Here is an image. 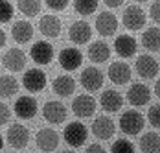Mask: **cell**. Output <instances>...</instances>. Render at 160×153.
<instances>
[{
	"label": "cell",
	"instance_id": "obj_1",
	"mask_svg": "<svg viewBox=\"0 0 160 153\" xmlns=\"http://www.w3.org/2000/svg\"><path fill=\"white\" fill-rule=\"evenodd\" d=\"M120 129L125 133V135H138L145 125V118L142 113L134 111V109H129L125 113H122L120 116Z\"/></svg>",
	"mask_w": 160,
	"mask_h": 153
},
{
	"label": "cell",
	"instance_id": "obj_2",
	"mask_svg": "<svg viewBox=\"0 0 160 153\" xmlns=\"http://www.w3.org/2000/svg\"><path fill=\"white\" fill-rule=\"evenodd\" d=\"M63 137H64V142L70 148H81L87 142V138H88V129H87L85 124L81 122H70L64 127Z\"/></svg>",
	"mask_w": 160,
	"mask_h": 153
},
{
	"label": "cell",
	"instance_id": "obj_3",
	"mask_svg": "<svg viewBox=\"0 0 160 153\" xmlns=\"http://www.w3.org/2000/svg\"><path fill=\"white\" fill-rule=\"evenodd\" d=\"M122 22L123 26L131 31H136L140 28H144L145 22H147V15L140 6H127L123 15H122Z\"/></svg>",
	"mask_w": 160,
	"mask_h": 153
},
{
	"label": "cell",
	"instance_id": "obj_4",
	"mask_svg": "<svg viewBox=\"0 0 160 153\" xmlns=\"http://www.w3.org/2000/svg\"><path fill=\"white\" fill-rule=\"evenodd\" d=\"M66 114H68L66 105L59 100H50L42 107V116L48 124H64Z\"/></svg>",
	"mask_w": 160,
	"mask_h": 153
},
{
	"label": "cell",
	"instance_id": "obj_5",
	"mask_svg": "<svg viewBox=\"0 0 160 153\" xmlns=\"http://www.w3.org/2000/svg\"><path fill=\"white\" fill-rule=\"evenodd\" d=\"M6 138H8V144H9L11 148L22 150V148H26L28 142H30V129H28L26 125H22V124H13V125H9Z\"/></svg>",
	"mask_w": 160,
	"mask_h": 153
},
{
	"label": "cell",
	"instance_id": "obj_6",
	"mask_svg": "<svg viewBox=\"0 0 160 153\" xmlns=\"http://www.w3.org/2000/svg\"><path fill=\"white\" fill-rule=\"evenodd\" d=\"M72 113L78 118H90L96 113V100L88 94H79L72 102Z\"/></svg>",
	"mask_w": 160,
	"mask_h": 153
},
{
	"label": "cell",
	"instance_id": "obj_7",
	"mask_svg": "<svg viewBox=\"0 0 160 153\" xmlns=\"http://www.w3.org/2000/svg\"><path fill=\"white\" fill-rule=\"evenodd\" d=\"M22 85L28 92H41L46 87V74L41 68H30L22 76Z\"/></svg>",
	"mask_w": 160,
	"mask_h": 153
},
{
	"label": "cell",
	"instance_id": "obj_8",
	"mask_svg": "<svg viewBox=\"0 0 160 153\" xmlns=\"http://www.w3.org/2000/svg\"><path fill=\"white\" fill-rule=\"evenodd\" d=\"M81 85L87 89L88 92H96L103 87V72L98 68V66H87L83 72H81Z\"/></svg>",
	"mask_w": 160,
	"mask_h": 153
},
{
	"label": "cell",
	"instance_id": "obj_9",
	"mask_svg": "<svg viewBox=\"0 0 160 153\" xmlns=\"http://www.w3.org/2000/svg\"><path fill=\"white\" fill-rule=\"evenodd\" d=\"M151 100V89L145 83H132L127 91V102L132 107L147 105Z\"/></svg>",
	"mask_w": 160,
	"mask_h": 153
},
{
	"label": "cell",
	"instance_id": "obj_10",
	"mask_svg": "<svg viewBox=\"0 0 160 153\" xmlns=\"http://www.w3.org/2000/svg\"><path fill=\"white\" fill-rule=\"evenodd\" d=\"M2 65L9 72H22L26 66V54L20 48H9L2 55Z\"/></svg>",
	"mask_w": 160,
	"mask_h": 153
},
{
	"label": "cell",
	"instance_id": "obj_11",
	"mask_svg": "<svg viewBox=\"0 0 160 153\" xmlns=\"http://www.w3.org/2000/svg\"><path fill=\"white\" fill-rule=\"evenodd\" d=\"M37 109H39L37 100L33 96H20V98H17L15 105H13V111L20 120H32L37 114Z\"/></svg>",
	"mask_w": 160,
	"mask_h": 153
},
{
	"label": "cell",
	"instance_id": "obj_12",
	"mask_svg": "<svg viewBox=\"0 0 160 153\" xmlns=\"http://www.w3.org/2000/svg\"><path fill=\"white\" fill-rule=\"evenodd\" d=\"M83 63V55L78 48L74 46H66L64 50H61L59 54V65L63 70H68V72H74L79 68V65Z\"/></svg>",
	"mask_w": 160,
	"mask_h": 153
},
{
	"label": "cell",
	"instance_id": "obj_13",
	"mask_svg": "<svg viewBox=\"0 0 160 153\" xmlns=\"http://www.w3.org/2000/svg\"><path fill=\"white\" fill-rule=\"evenodd\" d=\"M118 30V18L111 11H101L96 17V31L101 37H111Z\"/></svg>",
	"mask_w": 160,
	"mask_h": 153
},
{
	"label": "cell",
	"instance_id": "obj_14",
	"mask_svg": "<svg viewBox=\"0 0 160 153\" xmlns=\"http://www.w3.org/2000/svg\"><path fill=\"white\" fill-rule=\"evenodd\" d=\"M134 66H136V72H138V76L144 77V79H151V77H155L158 74L160 66H158V61L153 57V55H149V54H144V55H140L136 63H134Z\"/></svg>",
	"mask_w": 160,
	"mask_h": 153
},
{
	"label": "cell",
	"instance_id": "obj_15",
	"mask_svg": "<svg viewBox=\"0 0 160 153\" xmlns=\"http://www.w3.org/2000/svg\"><path fill=\"white\" fill-rule=\"evenodd\" d=\"M35 144H37V148L42 150V151H53V150H57V146H59V133H57L55 129H52V127H44V129H41V131L37 133Z\"/></svg>",
	"mask_w": 160,
	"mask_h": 153
},
{
	"label": "cell",
	"instance_id": "obj_16",
	"mask_svg": "<svg viewBox=\"0 0 160 153\" xmlns=\"http://www.w3.org/2000/svg\"><path fill=\"white\" fill-rule=\"evenodd\" d=\"M92 133L99 140H111L116 133V125L109 116L101 114V116H96V120L92 124Z\"/></svg>",
	"mask_w": 160,
	"mask_h": 153
},
{
	"label": "cell",
	"instance_id": "obj_17",
	"mask_svg": "<svg viewBox=\"0 0 160 153\" xmlns=\"http://www.w3.org/2000/svg\"><path fill=\"white\" fill-rule=\"evenodd\" d=\"M68 39L74 43V45H85L92 39V28L88 22L85 20H78L70 26L68 30Z\"/></svg>",
	"mask_w": 160,
	"mask_h": 153
},
{
	"label": "cell",
	"instance_id": "obj_18",
	"mask_svg": "<svg viewBox=\"0 0 160 153\" xmlns=\"http://www.w3.org/2000/svg\"><path fill=\"white\" fill-rule=\"evenodd\" d=\"M30 57L37 65H48L53 59V46L48 41H37L30 50Z\"/></svg>",
	"mask_w": 160,
	"mask_h": 153
},
{
	"label": "cell",
	"instance_id": "obj_19",
	"mask_svg": "<svg viewBox=\"0 0 160 153\" xmlns=\"http://www.w3.org/2000/svg\"><path fill=\"white\" fill-rule=\"evenodd\" d=\"M99 105L105 113H118L123 107V96L114 89H107V91H103L101 98H99Z\"/></svg>",
	"mask_w": 160,
	"mask_h": 153
},
{
	"label": "cell",
	"instance_id": "obj_20",
	"mask_svg": "<svg viewBox=\"0 0 160 153\" xmlns=\"http://www.w3.org/2000/svg\"><path fill=\"white\" fill-rule=\"evenodd\" d=\"M131 76H132V72H131V66L125 65L123 61H114L109 65V77H111L112 83H116V85H125L131 81Z\"/></svg>",
	"mask_w": 160,
	"mask_h": 153
},
{
	"label": "cell",
	"instance_id": "obj_21",
	"mask_svg": "<svg viewBox=\"0 0 160 153\" xmlns=\"http://www.w3.org/2000/svg\"><path fill=\"white\" fill-rule=\"evenodd\" d=\"M114 50H116V54L120 55V57H132L134 54H136V50H138V43H136V39L134 37H131V35H118L116 39H114Z\"/></svg>",
	"mask_w": 160,
	"mask_h": 153
},
{
	"label": "cell",
	"instance_id": "obj_22",
	"mask_svg": "<svg viewBox=\"0 0 160 153\" xmlns=\"http://www.w3.org/2000/svg\"><path fill=\"white\" fill-rule=\"evenodd\" d=\"M39 31L46 39H55L61 33V20L55 15H42L39 20Z\"/></svg>",
	"mask_w": 160,
	"mask_h": 153
},
{
	"label": "cell",
	"instance_id": "obj_23",
	"mask_svg": "<svg viewBox=\"0 0 160 153\" xmlns=\"http://www.w3.org/2000/svg\"><path fill=\"white\" fill-rule=\"evenodd\" d=\"M52 89L59 98H68L76 91V79L72 76H68V74H61V76H57L53 79Z\"/></svg>",
	"mask_w": 160,
	"mask_h": 153
},
{
	"label": "cell",
	"instance_id": "obj_24",
	"mask_svg": "<svg viewBox=\"0 0 160 153\" xmlns=\"http://www.w3.org/2000/svg\"><path fill=\"white\" fill-rule=\"evenodd\" d=\"M11 37L18 45H26V43L32 41L33 37V26L28 20H17L11 26Z\"/></svg>",
	"mask_w": 160,
	"mask_h": 153
},
{
	"label": "cell",
	"instance_id": "obj_25",
	"mask_svg": "<svg viewBox=\"0 0 160 153\" xmlns=\"http://www.w3.org/2000/svg\"><path fill=\"white\" fill-rule=\"evenodd\" d=\"M109 57H111V46L107 45L105 41H94V43H90L88 46V59L92 63H107L109 61Z\"/></svg>",
	"mask_w": 160,
	"mask_h": 153
},
{
	"label": "cell",
	"instance_id": "obj_26",
	"mask_svg": "<svg viewBox=\"0 0 160 153\" xmlns=\"http://www.w3.org/2000/svg\"><path fill=\"white\" fill-rule=\"evenodd\" d=\"M17 92H18V81L15 76H9V74L0 76V98L9 100Z\"/></svg>",
	"mask_w": 160,
	"mask_h": 153
},
{
	"label": "cell",
	"instance_id": "obj_27",
	"mask_svg": "<svg viewBox=\"0 0 160 153\" xmlns=\"http://www.w3.org/2000/svg\"><path fill=\"white\" fill-rule=\"evenodd\" d=\"M140 150L144 153H160V135L155 131H147L140 138Z\"/></svg>",
	"mask_w": 160,
	"mask_h": 153
},
{
	"label": "cell",
	"instance_id": "obj_28",
	"mask_svg": "<svg viewBox=\"0 0 160 153\" xmlns=\"http://www.w3.org/2000/svg\"><path fill=\"white\" fill-rule=\"evenodd\" d=\"M142 46L149 52H158L160 50V28H147L142 35Z\"/></svg>",
	"mask_w": 160,
	"mask_h": 153
},
{
	"label": "cell",
	"instance_id": "obj_29",
	"mask_svg": "<svg viewBox=\"0 0 160 153\" xmlns=\"http://www.w3.org/2000/svg\"><path fill=\"white\" fill-rule=\"evenodd\" d=\"M17 8L22 15L26 17H37L41 13V0H17Z\"/></svg>",
	"mask_w": 160,
	"mask_h": 153
},
{
	"label": "cell",
	"instance_id": "obj_30",
	"mask_svg": "<svg viewBox=\"0 0 160 153\" xmlns=\"http://www.w3.org/2000/svg\"><path fill=\"white\" fill-rule=\"evenodd\" d=\"M74 9L81 17H88L92 13H96L98 0H74Z\"/></svg>",
	"mask_w": 160,
	"mask_h": 153
},
{
	"label": "cell",
	"instance_id": "obj_31",
	"mask_svg": "<svg viewBox=\"0 0 160 153\" xmlns=\"http://www.w3.org/2000/svg\"><path fill=\"white\" fill-rule=\"evenodd\" d=\"M112 153H134V144L127 140V138H120V140H114L111 146Z\"/></svg>",
	"mask_w": 160,
	"mask_h": 153
},
{
	"label": "cell",
	"instance_id": "obj_32",
	"mask_svg": "<svg viewBox=\"0 0 160 153\" xmlns=\"http://www.w3.org/2000/svg\"><path fill=\"white\" fill-rule=\"evenodd\" d=\"M13 13H15L13 4H9L8 0H0V24L11 20L13 18Z\"/></svg>",
	"mask_w": 160,
	"mask_h": 153
},
{
	"label": "cell",
	"instance_id": "obj_33",
	"mask_svg": "<svg viewBox=\"0 0 160 153\" xmlns=\"http://www.w3.org/2000/svg\"><path fill=\"white\" fill-rule=\"evenodd\" d=\"M147 122L151 124L153 127L160 129V103L149 107V111H147Z\"/></svg>",
	"mask_w": 160,
	"mask_h": 153
},
{
	"label": "cell",
	"instance_id": "obj_34",
	"mask_svg": "<svg viewBox=\"0 0 160 153\" xmlns=\"http://www.w3.org/2000/svg\"><path fill=\"white\" fill-rule=\"evenodd\" d=\"M44 4L48 6L52 11H63L68 6V0H44Z\"/></svg>",
	"mask_w": 160,
	"mask_h": 153
},
{
	"label": "cell",
	"instance_id": "obj_35",
	"mask_svg": "<svg viewBox=\"0 0 160 153\" xmlns=\"http://www.w3.org/2000/svg\"><path fill=\"white\" fill-rule=\"evenodd\" d=\"M9 118H11V109L8 107L4 102H0V127L9 122Z\"/></svg>",
	"mask_w": 160,
	"mask_h": 153
},
{
	"label": "cell",
	"instance_id": "obj_36",
	"mask_svg": "<svg viewBox=\"0 0 160 153\" xmlns=\"http://www.w3.org/2000/svg\"><path fill=\"white\" fill-rule=\"evenodd\" d=\"M149 15H151V18H153L155 22H158V24H160V0H155V2L151 4Z\"/></svg>",
	"mask_w": 160,
	"mask_h": 153
},
{
	"label": "cell",
	"instance_id": "obj_37",
	"mask_svg": "<svg viewBox=\"0 0 160 153\" xmlns=\"http://www.w3.org/2000/svg\"><path fill=\"white\" fill-rule=\"evenodd\" d=\"M103 151H105V148H103L101 144H98V142L87 146V153H103Z\"/></svg>",
	"mask_w": 160,
	"mask_h": 153
},
{
	"label": "cell",
	"instance_id": "obj_38",
	"mask_svg": "<svg viewBox=\"0 0 160 153\" xmlns=\"http://www.w3.org/2000/svg\"><path fill=\"white\" fill-rule=\"evenodd\" d=\"M105 2V6H109V8H120L122 4H123V0H103Z\"/></svg>",
	"mask_w": 160,
	"mask_h": 153
},
{
	"label": "cell",
	"instance_id": "obj_39",
	"mask_svg": "<svg viewBox=\"0 0 160 153\" xmlns=\"http://www.w3.org/2000/svg\"><path fill=\"white\" fill-rule=\"evenodd\" d=\"M4 46H6V31L0 28V50H2Z\"/></svg>",
	"mask_w": 160,
	"mask_h": 153
},
{
	"label": "cell",
	"instance_id": "obj_40",
	"mask_svg": "<svg viewBox=\"0 0 160 153\" xmlns=\"http://www.w3.org/2000/svg\"><path fill=\"white\" fill-rule=\"evenodd\" d=\"M155 94H157V98H160V79L155 83Z\"/></svg>",
	"mask_w": 160,
	"mask_h": 153
},
{
	"label": "cell",
	"instance_id": "obj_41",
	"mask_svg": "<svg viewBox=\"0 0 160 153\" xmlns=\"http://www.w3.org/2000/svg\"><path fill=\"white\" fill-rule=\"evenodd\" d=\"M4 148V138H2V135H0V150Z\"/></svg>",
	"mask_w": 160,
	"mask_h": 153
},
{
	"label": "cell",
	"instance_id": "obj_42",
	"mask_svg": "<svg viewBox=\"0 0 160 153\" xmlns=\"http://www.w3.org/2000/svg\"><path fill=\"white\" fill-rule=\"evenodd\" d=\"M134 2H138V4H144V2H149V0H134Z\"/></svg>",
	"mask_w": 160,
	"mask_h": 153
}]
</instances>
